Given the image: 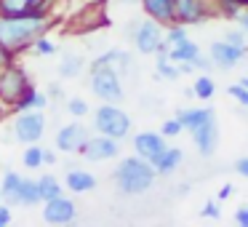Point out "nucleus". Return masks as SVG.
Returning a JSON list of instances; mask_svg holds the SVG:
<instances>
[{"instance_id":"b1692460","label":"nucleus","mask_w":248,"mask_h":227,"mask_svg":"<svg viewBox=\"0 0 248 227\" xmlns=\"http://www.w3.org/2000/svg\"><path fill=\"white\" fill-rule=\"evenodd\" d=\"M38 190H40V200H51L56 195H62V184L54 174H43L38 179Z\"/></svg>"},{"instance_id":"393cba45","label":"nucleus","mask_w":248,"mask_h":227,"mask_svg":"<svg viewBox=\"0 0 248 227\" xmlns=\"http://www.w3.org/2000/svg\"><path fill=\"white\" fill-rule=\"evenodd\" d=\"M192 94H195V99H211L216 94L214 78H208V75L200 72V78H195V83H192Z\"/></svg>"},{"instance_id":"39448f33","label":"nucleus","mask_w":248,"mask_h":227,"mask_svg":"<svg viewBox=\"0 0 248 227\" xmlns=\"http://www.w3.org/2000/svg\"><path fill=\"white\" fill-rule=\"evenodd\" d=\"M93 129L96 134H107L115 136V139H125L131 131V118L125 110H120L118 104L112 102H104L102 107H96L93 113Z\"/></svg>"},{"instance_id":"2eb2a0df","label":"nucleus","mask_w":248,"mask_h":227,"mask_svg":"<svg viewBox=\"0 0 248 227\" xmlns=\"http://www.w3.org/2000/svg\"><path fill=\"white\" fill-rule=\"evenodd\" d=\"M54 0H0V16H24V14H46Z\"/></svg>"},{"instance_id":"e433bc0d","label":"nucleus","mask_w":248,"mask_h":227,"mask_svg":"<svg viewBox=\"0 0 248 227\" xmlns=\"http://www.w3.org/2000/svg\"><path fill=\"white\" fill-rule=\"evenodd\" d=\"M11 62H14V51L8 49L3 40H0V70H3L6 65H11Z\"/></svg>"},{"instance_id":"0eeeda50","label":"nucleus","mask_w":248,"mask_h":227,"mask_svg":"<svg viewBox=\"0 0 248 227\" xmlns=\"http://www.w3.org/2000/svg\"><path fill=\"white\" fill-rule=\"evenodd\" d=\"M30 88V78H27V70L19 65H6L0 70V104H14L22 99V94Z\"/></svg>"},{"instance_id":"20e7f679","label":"nucleus","mask_w":248,"mask_h":227,"mask_svg":"<svg viewBox=\"0 0 248 227\" xmlns=\"http://www.w3.org/2000/svg\"><path fill=\"white\" fill-rule=\"evenodd\" d=\"M131 40H134L139 54H157V51H168L166 43V24L155 22L152 16L141 19L131 27Z\"/></svg>"},{"instance_id":"f03ea898","label":"nucleus","mask_w":248,"mask_h":227,"mask_svg":"<svg viewBox=\"0 0 248 227\" xmlns=\"http://www.w3.org/2000/svg\"><path fill=\"white\" fill-rule=\"evenodd\" d=\"M155 166H152L147 158L141 155H131V158H123V161L118 163V168H115L112 179L115 184H118V190L123 195H141L147 193V190L155 184Z\"/></svg>"},{"instance_id":"6e6552de","label":"nucleus","mask_w":248,"mask_h":227,"mask_svg":"<svg viewBox=\"0 0 248 227\" xmlns=\"http://www.w3.org/2000/svg\"><path fill=\"white\" fill-rule=\"evenodd\" d=\"M43 131H46L43 110H24V113H16V120H14V136H16V142L35 145V142L43 139Z\"/></svg>"},{"instance_id":"79ce46f5","label":"nucleus","mask_w":248,"mask_h":227,"mask_svg":"<svg viewBox=\"0 0 248 227\" xmlns=\"http://www.w3.org/2000/svg\"><path fill=\"white\" fill-rule=\"evenodd\" d=\"M237 24H240L243 30H246V35H248V8H243L240 14H237V19H235Z\"/></svg>"},{"instance_id":"9b49d317","label":"nucleus","mask_w":248,"mask_h":227,"mask_svg":"<svg viewBox=\"0 0 248 227\" xmlns=\"http://www.w3.org/2000/svg\"><path fill=\"white\" fill-rule=\"evenodd\" d=\"M118 152H120V139L107 134H96V136H88L80 155L86 161H109V158H118Z\"/></svg>"},{"instance_id":"c03bdc74","label":"nucleus","mask_w":248,"mask_h":227,"mask_svg":"<svg viewBox=\"0 0 248 227\" xmlns=\"http://www.w3.org/2000/svg\"><path fill=\"white\" fill-rule=\"evenodd\" d=\"M8 222H11V211H8L6 206H0V227H6Z\"/></svg>"},{"instance_id":"ddd939ff","label":"nucleus","mask_w":248,"mask_h":227,"mask_svg":"<svg viewBox=\"0 0 248 227\" xmlns=\"http://www.w3.org/2000/svg\"><path fill=\"white\" fill-rule=\"evenodd\" d=\"M246 54L248 51L235 49V46L227 43V40H216V43H211V49H208L211 62H214V67H219V70H232V67H237L243 59H246Z\"/></svg>"},{"instance_id":"72a5a7b5","label":"nucleus","mask_w":248,"mask_h":227,"mask_svg":"<svg viewBox=\"0 0 248 227\" xmlns=\"http://www.w3.org/2000/svg\"><path fill=\"white\" fill-rule=\"evenodd\" d=\"M32 49L38 51V54H43V56H51V54L56 51V43H51V40L46 38V35H40V38L32 43Z\"/></svg>"},{"instance_id":"de8ad7c7","label":"nucleus","mask_w":248,"mask_h":227,"mask_svg":"<svg viewBox=\"0 0 248 227\" xmlns=\"http://www.w3.org/2000/svg\"><path fill=\"white\" fill-rule=\"evenodd\" d=\"M0 198H3V195H0Z\"/></svg>"},{"instance_id":"a18cd8bd","label":"nucleus","mask_w":248,"mask_h":227,"mask_svg":"<svg viewBox=\"0 0 248 227\" xmlns=\"http://www.w3.org/2000/svg\"><path fill=\"white\" fill-rule=\"evenodd\" d=\"M118 3H125V6H136V3H141V0H118Z\"/></svg>"},{"instance_id":"7c9ffc66","label":"nucleus","mask_w":248,"mask_h":227,"mask_svg":"<svg viewBox=\"0 0 248 227\" xmlns=\"http://www.w3.org/2000/svg\"><path fill=\"white\" fill-rule=\"evenodd\" d=\"M182 131H184V126H182L179 118H171V120H166V123L160 126V134L166 136V139H173V136H179Z\"/></svg>"},{"instance_id":"f704fd0d","label":"nucleus","mask_w":248,"mask_h":227,"mask_svg":"<svg viewBox=\"0 0 248 227\" xmlns=\"http://www.w3.org/2000/svg\"><path fill=\"white\" fill-rule=\"evenodd\" d=\"M230 97H235L237 102L243 104V107H248V88L243 86L240 81H237V83H232V86H230Z\"/></svg>"},{"instance_id":"dca6fc26","label":"nucleus","mask_w":248,"mask_h":227,"mask_svg":"<svg viewBox=\"0 0 248 227\" xmlns=\"http://www.w3.org/2000/svg\"><path fill=\"white\" fill-rule=\"evenodd\" d=\"M64 187L70 190V193H75V195L91 193V190L96 187V177H93L91 171H86V168H72V171H67V177H64Z\"/></svg>"},{"instance_id":"c756f323","label":"nucleus","mask_w":248,"mask_h":227,"mask_svg":"<svg viewBox=\"0 0 248 227\" xmlns=\"http://www.w3.org/2000/svg\"><path fill=\"white\" fill-rule=\"evenodd\" d=\"M67 113L72 115V118H86L88 115V102L80 97H72L70 102H67Z\"/></svg>"},{"instance_id":"5701e85b","label":"nucleus","mask_w":248,"mask_h":227,"mask_svg":"<svg viewBox=\"0 0 248 227\" xmlns=\"http://www.w3.org/2000/svg\"><path fill=\"white\" fill-rule=\"evenodd\" d=\"M155 67H157V75L166 78V81H179V75H182V72H179V65H176V62L168 59V51H157Z\"/></svg>"},{"instance_id":"c85d7f7f","label":"nucleus","mask_w":248,"mask_h":227,"mask_svg":"<svg viewBox=\"0 0 248 227\" xmlns=\"http://www.w3.org/2000/svg\"><path fill=\"white\" fill-rule=\"evenodd\" d=\"M22 163L27 168H40V166H43V147L30 145L27 150H24V155H22Z\"/></svg>"},{"instance_id":"f3484780","label":"nucleus","mask_w":248,"mask_h":227,"mask_svg":"<svg viewBox=\"0 0 248 227\" xmlns=\"http://www.w3.org/2000/svg\"><path fill=\"white\" fill-rule=\"evenodd\" d=\"M184 161V152L179 150V147H166V150L160 152L157 158H152V166H155V171L160 174V177H168V174H173L179 166H182Z\"/></svg>"},{"instance_id":"4be33fe9","label":"nucleus","mask_w":248,"mask_h":227,"mask_svg":"<svg viewBox=\"0 0 248 227\" xmlns=\"http://www.w3.org/2000/svg\"><path fill=\"white\" fill-rule=\"evenodd\" d=\"M198 54H200V46L195 43V40H184V43L168 49V59L176 62V65H182V62H195Z\"/></svg>"},{"instance_id":"bb28decb","label":"nucleus","mask_w":248,"mask_h":227,"mask_svg":"<svg viewBox=\"0 0 248 227\" xmlns=\"http://www.w3.org/2000/svg\"><path fill=\"white\" fill-rule=\"evenodd\" d=\"M19 182H22V177H19L16 171H6L3 174V182H0V195H3V200H11L14 193L19 190Z\"/></svg>"},{"instance_id":"6ab92c4d","label":"nucleus","mask_w":248,"mask_h":227,"mask_svg":"<svg viewBox=\"0 0 248 227\" xmlns=\"http://www.w3.org/2000/svg\"><path fill=\"white\" fill-rule=\"evenodd\" d=\"M141 8L147 16H152L166 27L173 22V0H141Z\"/></svg>"},{"instance_id":"423d86ee","label":"nucleus","mask_w":248,"mask_h":227,"mask_svg":"<svg viewBox=\"0 0 248 227\" xmlns=\"http://www.w3.org/2000/svg\"><path fill=\"white\" fill-rule=\"evenodd\" d=\"M211 16H219V0H173V22L184 27L203 24Z\"/></svg>"},{"instance_id":"412c9836","label":"nucleus","mask_w":248,"mask_h":227,"mask_svg":"<svg viewBox=\"0 0 248 227\" xmlns=\"http://www.w3.org/2000/svg\"><path fill=\"white\" fill-rule=\"evenodd\" d=\"M211 113H214L211 107H182V110L176 113V118L182 120V126H184L187 131H192L195 126H200Z\"/></svg>"},{"instance_id":"9d476101","label":"nucleus","mask_w":248,"mask_h":227,"mask_svg":"<svg viewBox=\"0 0 248 227\" xmlns=\"http://www.w3.org/2000/svg\"><path fill=\"white\" fill-rule=\"evenodd\" d=\"M88 129L83 123H67L56 131V139H54V147L59 152H80L88 142Z\"/></svg>"},{"instance_id":"58836bf2","label":"nucleus","mask_w":248,"mask_h":227,"mask_svg":"<svg viewBox=\"0 0 248 227\" xmlns=\"http://www.w3.org/2000/svg\"><path fill=\"white\" fill-rule=\"evenodd\" d=\"M235 222L240 227H248V206H240V209L235 211Z\"/></svg>"},{"instance_id":"2f4dec72","label":"nucleus","mask_w":248,"mask_h":227,"mask_svg":"<svg viewBox=\"0 0 248 227\" xmlns=\"http://www.w3.org/2000/svg\"><path fill=\"white\" fill-rule=\"evenodd\" d=\"M243 8L237 6L235 0H219V16L224 19H237V14H240Z\"/></svg>"},{"instance_id":"f257e3e1","label":"nucleus","mask_w":248,"mask_h":227,"mask_svg":"<svg viewBox=\"0 0 248 227\" xmlns=\"http://www.w3.org/2000/svg\"><path fill=\"white\" fill-rule=\"evenodd\" d=\"M51 27L48 14H24V16H0V40L11 51L32 49V43Z\"/></svg>"},{"instance_id":"1a4fd4ad","label":"nucleus","mask_w":248,"mask_h":227,"mask_svg":"<svg viewBox=\"0 0 248 227\" xmlns=\"http://www.w3.org/2000/svg\"><path fill=\"white\" fill-rule=\"evenodd\" d=\"M189 134H192V142H195L200 155H214L216 147H219V123H216V113H211L208 118L200 126H195Z\"/></svg>"},{"instance_id":"49530a36","label":"nucleus","mask_w":248,"mask_h":227,"mask_svg":"<svg viewBox=\"0 0 248 227\" xmlns=\"http://www.w3.org/2000/svg\"><path fill=\"white\" fill-rule=\"evenodd\" d=\"M235 3H237L240 8H248V0H235Z\"/></svg>"},{"instance_id":"aec40b11","label":"nucleus","mask_w":248,"mask_h":227,"mask_svg":"<svg viewBox=\"0 0 248 227\" xmlns=\"http://www.w3.org/2000/svg\"><path fill=\"white\" fill-rule=\"evenodd\" d=\"M46 104H48V97H46L43 91H35V88L30 86L27 91L22 94V99L14 104V110H16V113H24V110H46Z\"/></svg>"},{"instance_id":"f8f14e48","label":"nucleus","mask_w":248,"mask_h":227,"mask_svg":"<svg viewBox=\"0 0 248 227\" xmlns=\"http://www.w3.org/2000/svg\"><path fill=\"white\" fill-rule=\"evenodd\" d=\"M78 216L75 200L64 198V195H56L51 200H43V219L48 225H70Z\"/></svg>"},{"instance_id":"7ed1b4c3","label":"nucleus","mask_w":248,"mask_h":227,"mask_svg":"<svg viewBox=\"0 0 248 227\" xmlns=\"http://www.w3.org/2000/svg\"><path fill=\"white\" fill-rule=\"evenodd\" d=\"M91 91L102 102L120 104L123 102V83H120V70L112 65H91Z\"/></svg>"},{"instance_id":"c9c22d12","label":"nucleus","mask_w":248,"mask_h":227,"mask_svg":"<svg viewBox=\"0 0 248 227\" xmlns=\"http://www.w3.org/2000/svg\"><path fill=\"white\" fill-rule=\"evenodd\" d=\"M200 214L208 216V219H219L221 216V209H219V200H208V203L200 209Z\"/></svg>"},{"instance_id":"ea45409f","label":"nucleus","mask_w":248,"mask_h":227,"mask_svg":"<svg viewBox=\"0 0 248 227\" xmlns=\"http://www.w3.org/2000/svg\"><path fill=\"white\" fill-rule=\"evenodd\" d=\"M232 193H235V187H232V184H224V187H221L219 193H216V200H219V203H221V200H227V198H230Z\"/></svg>"},{"instance_id":"37998d69","label":"nucleus","mask_w":248,"mask_h":227,"mask_svg":"<svg viewBox=\"0 0 248 227\" xmlns=\"http://www.w3.org/2000/svg\"><path fill=\"white\" fill-rule=\"evenodd\" d=\"M51 163H56V152L43 147V166H51Z\"/></svg>"},{"instance_id":"cd10ccee","label":"nucleus","mask_w":248,"mask_h":227,"mask_svg":"<svg viewBox=\"0 0 248 227\" xmlns=\"http://www.w3.org/2000/svg\"><path fill=\"white\" fill-rule=\"evenodd\" d=\"M184 40H189L187 27H184V24H179V22H171V24H168V27H166V43H168V49H171V46L184 43Z\"/></svg>"},{"instance_id":"473e14b6","label":"nucleus","mask_w":248,"mask_h":227,"mask_svg":"<svg viewBox=\"0 0 248 227\" xmlns=\"http://www.w3.org/2000/svg\"><path fill=\"white\" fill-rule=\"evenodd\" d=\"M224 40L227 43H232L235 49H243V51H248V40H246V30H230V32H224Z\"/></svg>"},{"instance_id":"4468645a","label":"nucleus","mask_w":248,"mask_h":227,"mask_svg":"<svg viewBox=\"0 0 248 227\" xmlns=\"http://www.w3.org/2000/svg\"><path fill=\"white\" fill-rule=\"evenodd\" d=\"M166 136L157 134V131H141V134L134 136V152L141 158H147V161H152V158H157L163 150H166Z\"/></svg>"},{"instance_id":"a211bd4d","label":"nucleus","mask_w":248,"mask_h":227,"mask_svg":"<svg viewBox=\"0 0 248 227\" xmlns=\"http://www.w3.org/2000/svg\"><path fill=\"white\" fill-rule=\"evenodd\" d=\"M11 206H38L40 203V190H38V179H24L19 182V190L14 193V198L8 200Z\"/></svg>"},{"instance_id":"a19ab883","label":"nucleus","mask_w":248,"mask_h":227,"mask_svg":"<svg viewBox=\"0 0 248 227\" xmlns=\"http://www.w3.org/2000/svg\"><path fill=\"white\" fill-rule=\"evenodd\" d=\"M235 171L240 174V177H246V179H248V158H240V161L235 163Z\"/></svg>"},{"instance_id":"4c0bfd02","label":"nucleus","mask_w":248,"mask_h":227,"mask_svg":"<svg viewBox=\"0 0 248 227\" xmlns=\"http://www.w3.org/2000/svg\"><path fill=\"white\" fill-rule=\"evenodd\" d=\"M192 65H195V70H200V72H208L211 70V67H214V62H211V56H195V62H192Z\"/></svg>"},{"instance_id":"a878e982","label":"nucleus","mask_w":248,"mask_h":227,"mask_svg":"<svg viewBox=\"0 0 248 227\" xmlns=\"http://www.w3.org/2000/svg\"><path fill=\"white\" fill-rule=\"evenodd\" d=\"M80 70H83V59L78 54L62 56V62H59V75L62 78H75V75H80Z\"/></svg>"}]
</instances>
